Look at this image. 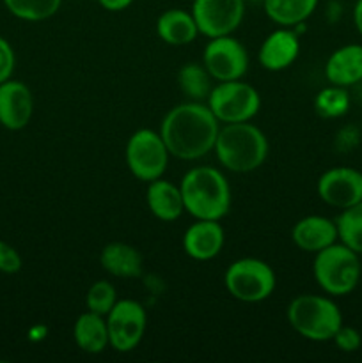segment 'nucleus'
<instances>
[{"label": "nucleus", "instance_id": "nucleus-1", "mask_svg": "<svg viewBox=\"0 0 362 363\" xmlns=\"http://www.w3.org/2000/svg\"><path fill=\"white\" fill-rule=\"evenodd\" d=\"M220 123L202 101H187L165 113L160 135L170 156L194 162L213 151Z\"/></svg>", "mask_w": 362, "mask_h": 363}, {"label": "nucleus", "instance_id": "nucleus-2", "mask_svg": "<svg viewBox=\"0 0 362 363\" xmlns=\"http://www.w3.org/2000/svg\"><path fill=\"white\" fill-rule=\"evenodd\" d=\"M185 211L195 220H222L231 208V186L215 167H194L180 184Z\"/></svg>", "mask_w": 362, "mask_h": 363}, {"label": "nucleus", "instance_id": "nucleus-3", "mask_svg": "<svg viewBox=\"0 0 362 363\" xmlns=\"http://www.w3.org/2000/svg\"><path fill=\"white\" fill-rule=\"evenodd\" d=\"M216 160L231 172L258 170L268 158V138L252 123H229L219 130L215 140Z\"/></svg>", "mask_w": 362, "mask_h": 363}, {"label": "nucleus", "instance_id": "nucleus-4", "mask_svg": "<svg viewBox=\"0 0 362 363\" xmlns=\"http://www.w3.org/2000/svg\"><path fill=\"white\" fill-rule=\"evenodd\" d=\"M287 323L304 339L312 342L332 340L343 326V314L336 301L322 294H300L287 305Z\"/></svg>", "mask_w": 362, "mask_h": 363}, {"label": "nucleus", "instance_id": "nucleus-5", "mask_svg": "<svg viewBox=\"0 0 362 363\" xmlns=\"http://www.w3.org/2000/svg\"><path fill=\"white\" fill-rule=\"evenodd\" d=\"M312 275L319 289L329 296H346L361 282V255L346 245L334 243L314 254Z\"/></svg>", "mask_w": 362, "mask_h": 363}, {"label": "nucleus", "instance_id": "nucleus-6", "mask_svg": "<svg viewBox=\"0 0 362 363\" xmlns=\"http://www.w3.org/2000/svg\"><path fill=\"white\" fill-rule=\"evenodd\" d=\"M227 293L243 303H259L275 291V272L268 262L256 257H243L231 262L224 273Z\"/></svg>", "mask_w": 362, "mask_h": 363}, {"label": "nucleus", "instance_id": "nucleus-7", "mask_svg": "<svg viewBox=\"0 0 362 363\" xmlns=\"http://www.w3.org/2000/svg\"><path fill=\"white\" fill-rule=\"evenodd\" d=\"M206 105L219 123H247L258 116L261 96L251 84L240 80L216 82L209 92Z\"/></svg>", "mask_w": 362, "mask_h": 363}, {"label": "nucleus", "instance_id": "nucleus-8", "mask_svg": "<svg viewBox=\"0 0 362 363\" xmlns=\"http://www.w3.org/2000/svg\"><path fill=\"white\" fill-rule=\"evenodd\" d=\"M167 145L163 142L160 131H153L149 128L137 130L126 142L124 147V160L137 179L144 183L160 179L169 167Z\"/></svg>", "mask_w": 362, "mask_h": 363}, {"label": "nucleus", "instance_id": "nucleus-9", "mask_svg": "<svg viewBox=\"0 0 362 363\" xmlns=\"http://www.w3.org/2000/svg\"><path fill=\"white\" fill-rule=\"evenodd\" d=\"M105 319L110 347L117 353H130L144 339L148 314L138 301L117 300Z\"/></svg>", "mask_w": 362, "mask_h": 363}, {"label": "nucleus", "instance_id": "nucleus-10", "mask_svg": "<svg viewBox=\"0 0 362 363\" xmlns=\"http://www.w3.org/2000/svg\"><path fill=\"white\" fill-rule=\"evenodd\" d=\"M202 66L216 82L240 80L248 69V53L233 35L212 38L202 52Z\"/></svg>", "mask_w": 362, "mask_h": 363}, {"label": "nucleus", "instance_id": "nucleus-11", "mask_svg": "<svg viewBox=\"0 0 362 363\" xmlns=\"http://www.w3.org/2000/svg\"><path fill=\"white\" fill-rule=\"evenodd\" d=\"M192 16L206 38L231 35L245 16V0H194Z\"/></svg>", "mask_w": 362, "mask_h": 363}, {"label": "nucleus", "instance_id": "nucleus-12", "mask_svg": "<svg viewBox=\"0 0 362 363\" xmlns=\"http://www.w3.org/2000/svg\"><path fill=\"white\" fill-rule=\"evenodd\" d=\"M316 191L327 206L343 211L362 201V172L351 167H334L319 176Z\"/></svg>", "mask_w": 362, "mask_h": 363}, {"label": "nucleus", "instance_id": "nucleus-13", "mask_svg": "<svg viewBox=\"0 0 362 363\" xmlns=\"http://www.w3.org/2000/svg\"><path fill=\"white\" fill-rule=\"evenodd\" d=\"M34 113V98L31 89L18 80L0 84V124L11 131L23 130Z\"/></svg>", "mask_w": 362, "mask_h": 363}, {"label": "nucleus", "instance_id": "nucleus-14", "mask_svg": "<svg viewBox=\"0 0 362 363\" xmlns=\"http://www.w3.org/2000/svg\"><path fill=\"white\" fill-rule=\"evenodd\" d=\"M300 53V39L295 28L280 27L265 38L258 50V62L266 71H284L293 66Z\"/></svg>", "mask_w": 362, "mask_h": 363}, {"label": "nucleus", "instance_id": "nucleus-15", "mask_svg": "<svg viewBox=\"0 0 362 363\" xmlns=\"http://www.w3.org/2000/svg\"><path fill=\"white\" fill-rule=\"evenodd\" d=\"M226 233L220 220H195L183 234V250L194 261H212L222 252Z\"/></svg>", "mask_w": 362, "mask_h": 363}, {"label": "nucleus", "instance_id": "nucleus-16", "mask_svg": "<svg viewBox=\"0 0 362 363\" xmlns=\"http://www.w3.org/2000/svg\"><path fill=\"white\" fill-rule=\"evenodd\" d=\"M291 240L302 252L318 254L337 241L336 220L319 215L304 216L291 229Z\"/></svg>", "mask_w": 362, "mask_h": 363}, {"label": "nucleus", "instance_id": "nucleus-17", "mask_svg": "<svg viewBox=\"0 0 362 363\" xmlns=\"http://www.w3.org/2000/svg\"><path fill=\"white\" fill-rule=\"evenodd\" d=\"M325 78L330 85L351 87L362 82V45H344L334 50L325 62Z\"/></svg>", "mask_w": 362, "mask_h": 363}, {"label": "nucleus", "instance_id": "nucleus-18", "mask_svg": "<svg viewBox=\"0 0 362 363\" xmlns=\"http://www.w3.org/2000/svg\"><path fill=\"white\" fill-rule=\"evenodd\" d=\"M99 264L109 275L117 279H137L142 273V254L131 245L112 241L99 252Z\"/></svg>", "mask_w": 362, "mask_h": 363}, {"label": "nucleus", "instance_id": "nucleus-19", "mask_svg": "<svg viewBox=\"0 0 362 363\" xmlns=\"http://www.w3.org/2000/svg\"><path fill=\"white\" fill-rule=\"evenodd\" d=\"M146 202H148L151 215L162 222H176L185 211L180 186L163 177L148 183Z\"/></svg>", "mask_w": 362, "mask_h": 363}, {"label": "nucleus", "instance_id": "nucleus-20", "mask_svg": "<svg viewBox=\"0 0 362 363\" xmlns=\"http://www.w3.org/2000/svg\"><path fill=\"white\" fill-rule=\"evenodd\" d=\"M156 34L167 45L185 46L195 41L199 28L192 13L183 9H167L156 20Z\"/></svg>", "mask_w": 362, "mask_h": 363}, {"label": "nucleus", "instance_id": "nucleus-21", "mask_svg": "<svg viewBox=\"0 0 362 363\" xmlns=\"http://www.w3.org/2000/svg\"><path fill=\"white\" fill-rule=\"evenodd\" d=\"M75 344L84 353L99 354L110 346L109 342V326H106L105 315L94 314L87 311L78 315L73 325Z\"/></svg>", "mask_w": 362, "mask_h": 363}, {"label": "nucleus", "instance_id": "nucleus-22", "mask_svg": "<svg viewBox=\"0 0 362 363\" xmlns=\"http://www.w3.org/2000/svg\"><path fill=\"white\" fill-rule=\"evenodd\" d=\"M319 0H265V14L279 27H297L304 23L318 7Z\"/></svg>", "mask_w": 362, "mask_h": 363}, {"label": "nucleus", "instance_id": "nucleus-23", "mask_svg": "<svg viewBox=\"0 0 362 363\" xmlns=\"http://www.w3.org/2000/svg\"><path fill=\"white\" fill-rule=\"evenodd\" d=\"M212 74L202 64L188 62L177 71V85L188 101H204L212 92Z\"/></svg>", "mask_w": 362, "mask_h": 363}, {"label": "nucleus", "instance_id": "nucleus-24", "mask_svg": "<svg viewBox=\"0 0 362 363\" xmlns=\"http://www.w3.org/2000/svg\"><path fill=\"white\" fill-rule=\"evenodd\" d=\"M337 241L362 255V201L341 211L336 218Z\"/></svg>", "mask_w": 362, "mask_h": 363}, {"label": "nucleus", "instance_id": "nucleus-25", "mask_svg": "<svg viewBox=\"0 0 362 363\" xmlns=\"http://www.w3.org/2000/svg\"><path fill=\"white\" fill-rule=\"evenodd\" d=\"M314 110L323 119H337L350 110V94L346 87L329 85L322 89L314 98Z\"/></svg>", "mask_w": 362, "mask_h": 363}, {"label": "nucleus", "instance_id": "nucleus-26", "mask_svg": "<svg viewBox=\"0 0 362 363\" xmlns=\"http://www.w3.org/2000/svg\"><path fill=\"white\" fill-rule=\"evenodd\" d=\"M13 16L25 21H43L60 9L62 0H4Z\"/></svg>", "mask_w": 362, "mask_h": 363}, {"label": "nucleus", "instance_id": "nucleus-27", "mask_svg": "<svg viewBox=\"0 0 362 363\" xmlns=\"http://www.w3.org/2000/svg\"><path fill=\"white\" fill-rule=\"evenodd\" d=\"M117 301L116 287L109 282V280H98L89 287L87 294H85V305L87 311L94 312V314L106 315Z\"/></svg>", "mask_w": 362, "mask_h": 363}, {"label": "nucleus", "instance_id": "nucleus-28", "mask_svg": "<svg viewBox=\"0 0 362 363\" xmlns=\"http://www.w3.org/2000/svg\"><path fill=\"white\" fill-rule=\"evenodd\" d=\"M334 344L339 351L343 353H355L357 350H361L362 346V335L357 328H351V326H341L337 330V333L334 335Z\"/></svg>", "mask_w": 362, "mask_h": 363}, {"label": "nucleus", "instance_id": "nucleus-29", "mask_svg": "<svg viewBox=\"0 0 362 363\" xmlns=\"http://www.w3.org/2000/svg\"><path fill=\"white\" fill-rule=\"evenodd\" d=\"M21 264H23V261H21V255L18 254L16 248L0 240V272L13 275V273L20 272Z\"/></svg>", "mask_w": 362, "mask_h": 363}, {"label": "nucleus", "instance_id": "nucleus-30", "mask_svg": "<svg viewBox=\"0 0 362 363\" xmlns=\"http://www.w3.org/2000/svg\"><path fill=\"white\" fill-rule=\"evenodd\" d=\"M14 62H16V59H14L13 48H11L9 43L0 35V84L9 80L11 74H13L14 71Z\"/></svg>", "mask_w": 362, "mask_h": 363}, {"label": "nucleus", "instance_id": "nucleus-31", "mask_svg": "<svg viewBox=\"0 0 362 363\" xmlns=\"http://www.w3.org/2000/svg\"><path fill=\"white\" fill-rule=\"evenodd\" d=\"M99 6L110 13H119V11L128 9L133 4V0H98Z\"/></svg>", "mask_w": 362, "mask_h": 363}, {"label": "nucleus", "instance_id": "nucleus-32", "mask_svg": "<svg viewBox=\"0 0 362 363\" xmlns=\"http://www.w3.org/2000/svg\"><path fill=\"white\" fill-rule=\"evenodd\" d=\"M353 23H355V28H357V32L362 38V0H357V2H355Z\"/></svg>", "mask_w": 362, "mask_h": 363}]
</instances>
